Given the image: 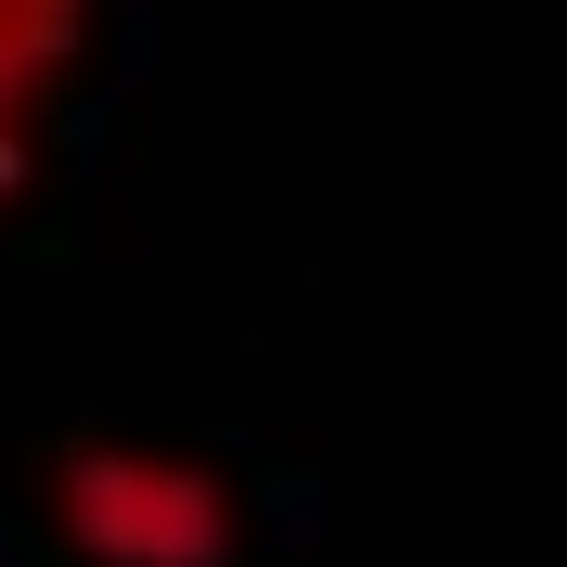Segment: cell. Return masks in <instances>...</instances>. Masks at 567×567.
Instances as JSON below:
<instances>
[{
	"label": "cell",
	"instance_id": "1",
	"mask_svg": "<svg viewBox=\"0 0 567 567\" xmlns=\"http://www.w3.org/2000/svg\"><path fill=\"white\" fill-rule=\"evenodd\" d=\"M52 529L91 567H233L246 555V503L194 452H142V439H78L52 464Z\"/></svg>",
	"mask_w": 567,
	"mask_h": 567
},
{
	"label": "cell",
	"instance_id": "2",
	"mask_svg": "<svg viewBox=\"0 0 567 567\" xmlns=\"http://www.w3.org/2000/svg\"><path fill=\"white\" fill-rule=\"evenodd\" d=\"M78 27H91V0H0V116H13V130H27V104L78 65Z\"/></svg>",
	"mask_w": 567,
	"mask_h": 567
},
{
	"label": "cell",
	"instance_id": "3",
	"mask_svg": "<svg viewBox=\"0 0 567 567\" xmlns=\"http://www.w3.org/2000/svg\"><path fill=\"white\" fill-rule=\"evenodd\" d=\"M13 181H27V130H13V116H0V194H13Z\"/></svg>",
	"mask_w": 567,
	"mask_h": 567
}]
</instances>
